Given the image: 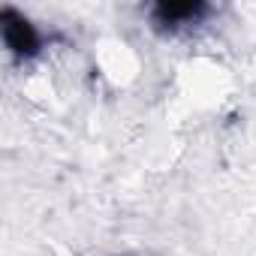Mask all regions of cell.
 Masks as SVG:
<instances>
[{"instance_id":"obj_2","label":"cell","mask_w":256,"mask_h":256,"mask_svg":"<svg viewBox=\"0 0 256 256\" xmlns=\"http://www.w3.org/2000/svg\"><path fill=\"white\" fill-rule=\"evenodd\" d=\"M214 6L205 0H157L145 10L148 24L160 36H178L184 30H193L211 18Z\"/></svg>"},{"instance_id":"obj_1","label":"cell","mask_w":256,"mask_h":256,"mask_svg":"<svg viewBox=\"0 0 256 256\" xmlns=\"http://www.w3.org/2000/svg\"><path fill=\"white\" fill-rule=\"evenodd\" d=\"M0 36L12 64H30L46 52V34L40 30V24L12 4L0 6Z\"/></svg>"}]
</instances>
